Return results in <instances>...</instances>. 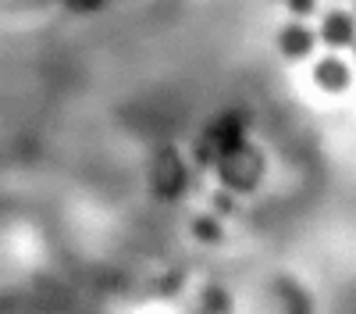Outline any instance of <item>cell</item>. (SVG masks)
I'll use <instances>...</instances> for the list:
<instances>
[{"mask_svg": "<svg viewBox=\"0 0 356 314\" xmlns=\"http://www.w3.org/2000/svg\"><path fill=\"white\" fill-rule=\"evenodd\" d=\"M353 75H356V68L346 61L339 50H328L324 57H317L314 68H310L314 86L321 93H332V97H342V93L353 90Z\"/></svg>", "mask_w": 356, "mask_h": 314, "instance_id": "obj_2", "label": "cell"}, {"mask_svg": "<svg viewBox=\"0 0 356 314\" xmlns=\"http://www.w3.org/2000/svg\"><path fill=\"white\" fill-rule=\"evenodd\" d=\"M353 15H356V0H353Z\"/></svg>", "mask_w": 356, "mask_h": 314, "instance_id": "obj_9", "label": "cell"}, {"mask_svg": "<svg viewBox=\"0 0 356 314\" xmlns=\"http://www.w3.org/2000/svg\"><path fill=\"white\" fill-rule=\"evenodd\" d=\"M193 236L196 240H203V243H221V221H218V214H200V218H193Z\"/></svg>", "mask_w": 356, "mask_h": 314, "instance_id": "obj_6", "label": "cell"}, {"mask_svg": "<svg viewBox=\"0 0 356 314\" xmlns=\"http://www.w3.org/2000/svg\"><path fill=\"white\" fill-rule=\"evenodd\" d=\"M317 47V29H310L307 18H292L278 29V50L289 61H307Z\"/></svg>", "mask_w": 356, "mask_h": 314, "instance_id": "obj_4", "label": "cell"}, {"mask_svg": "<svg viewBox=\"0 0 356 314\" xmlns=\"http://www.w3.org/2000/svg\"><path fill=\"white\" fill-rule=\"evenodd\" d=\"M285 4H289L292 18H310L317 11V0H285Z\"/></svg>", "mask_w": 356, "mask_h": 314, "instance_id": "obj_7", "label": "cell"}, {"mask_svg": "<svg viewBox=\"0 0 356 314\" xmlns=\"http://www.w3.org/2000/svg\"><path fill=\"white\" fill-rule=\"evenodd\" d=\"M317 40L328 47V50H349L356 43V15L349 8H332L324 11L321 25H317Z\"/></svg>", "mask_w": 356, "mask_h": 314, "instance_id": "obj_3", "label": "cell"}, {"mask_svg": "<svg viewBox=\"0 0 356 314\" xmlns=\"http://www.w3.org/2000/svg\"><path fill=\"white\" fill-rule=\"evenodd\" d=\"M154 175H157V193L161 196H178V193H182V186H186V168H182V161H178L175 150H164L157 157Z\"/></svg>", "mask_w": 356, "mask_h": 314, "instance_id": "obj_5", "label": "cell"}, {"mask_svg": "<svg viewBox=\"0 0 356 314\" xmlns=\"http://www.w3.org/2000/svg\"><path fill=\"white\" fill-rule=\"evenodd\" d=\"M349 54H353V68H356V43H353V47H349Z\"/></svg>", "mask_w": 356, "mask_h": 314, "instance_id": "obj_8", "label": "cell"}, {"mask_svg": "<svg viewBox=\"0 0 356 314\" xmlns=\"http://www.w3.org/2000/svg\"><path fill=\"white\" fill-rule=\"evenodd\" d=\"M214 164H218L221 186L232 189V193H250L264 179V157H260V150L253 147V143H246L243 136L232 139L228 147H221Z\"/></svg>", "mask_w": 356, "mask_h": 314, "instance_id": "obj_1", "label": "cell"}]
</instances>
